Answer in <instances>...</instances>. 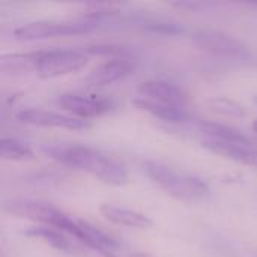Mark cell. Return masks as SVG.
<instances>
[{
  "instance_id": "cell-2",
  "label": "cell",
  "mask_w": 257,
  "mask_h": 257,
  "mask_svg": "<svg viewBox=\"0 0 257 257\" xmlns=\"http://www.w3.org/2000/svg\"><path fill=\"white\" fill-rule=\"evenodd\" d=\"M146 176L166 194L181 202H197L209 194L208 184L188 173H182L167 164L158 161H146L143 164Z\"/></svg>"
},
{
  "instance_id": "cell-23",
  "label": "cell",
  "mask_w": 257,
  "mask_h": 257,
  "mask_svg": "<svg viewBox=\"0 0 257 257\" xmlns=\"http://www.w3.org/2000/svg\"><path fill=\"white\" fill-rule=\"evenodd\" d=\"M256 257H257V256H256Z\"/></svg>"
},
{
  "instance_id": "cell-21",
  "label": "cell",
  "mask_w": 257,
  "mask_h": 257,
  "mask_svg": "<svg viewBox=\"0 0 257 257\" xmlns=\"http://www.w3.org/2000/svg\"><path fill=\"white\" fill-rule=\"evenodd\" d=\"M251 126H253V131L257 134V119L256 120H253V125H251Z\"/></svg>"
},
{
  "instance_id": "cell-16",
  "label": "cell",
  "mask_w": 257,
  "mask_h": 257,
  "mask_svg": "<svg viewBox=\"0 0 257 257\" xmlns=\"http://www.w3.org/2000/svg\"><path fill=\"white\" fill-rule=\"evenodd\" d=\"M26 236L30 238H38L41 241H44L45 244H48L50 247H53L54 250L63 251V253H69L72 251V242L69 241V238L66 236L65 232L53 229V227H47V226H35V227H29L24 232Z\"/></svg>"
},
{
  "instance_id": "cell-7",
  "label": "cell",
  "mask_w": 257,
  "mask_h": 257,
  "mask_svg": "<svg viewBox=\"0 0 257 257\" xmlns=\"http://www.w3.org/2000/svg\"><path fill=\"white\" fill-rule=\"evenodd\" d=\"M56 104L63 108L66 114L83 120L101 117L113 108V102L99 95L62 93L56 98Z\"/></svg>"
},
{
  "instance_id": "cell-15",
  "label": "cell",
  "mask_w": 257,
  "mask_h": 257,
  "mask_svg": "<svg viewBox=\"0 0 257 257\" xmlns=\"http://www.w3.org/2000/svg\"><path fill=\"white\" fill-rule=\"evenodd\" d=\"M200 131L206 136L205 139H211L229 145H238V146H254L253 142L245 134L229 125H223L217 122H202Z\"/></svg>"
},
{
  "instance_id": "cell-10",
  "label": "cell",
  "mask_w": 257,
  "mask_h": 257,
  "mask_svg": "<svg viewBox=\"0 0 257 257\" xmlns=\"http://www.w3.org/2000/svg\"><path fill=\"white\" fill-rule=\"evenodd\" d=\"M137 92L142 98L149 101H157L176 107H184L185 104V93L176 84L166 80H145L139 84Z\"/></svg>"
},
{
  "instance_id": "cell-9",
  "label": "cell",
  "mask_w": 257,
  "mask_h": 257,
  "mask_svg": "<svg viewBox=\"0 0 257 257\" xmlns=\"http://www.w3.org/2000/svg\"><path fill=\"white\" fill-rule=\"evenodd\" d=\"M17 119L29 126L38 128H59V130H86L90 126V120L77 119L66 113L44 110V108H26L17 113Z\"/></svg>"
},
{
  "instance_id": "cell-12",
  "label": "cell",
  "mask_w": 257,
  "mask_h": 257,
  "mask_svg": "<svg viewBox=\"0 0 257 257\" xmlns=\"http://www.w3.org/2000/svg\"><path fill=\"white\" fill-rule=\"evenodd\" d=\"M202 146L208 149L212 154L221 155L224 158L257 167V148L256 146H238V145H229L211 139H203Z\"/></svg>"
},
{
  "instance_id": "cell-4",
  "label": "cell",
  "mask_w": 257,
  "mask_h": 257,
  "mask_svg": "<svg viewBox=\"0 0 257 257\" xmlns=\"http://www.w3.org/2000/svg\"><path fill=\"white\" fill-rule=\"evenodd\" d=\"M98 17L87 15L75 21H54V20H41L26 23L14 30V38L17 41H41L57 36H74L84 35L92 32L96 27Z\"/></svg>"
},
{
  "instance_id": "cell-17",
  "label": "cell",
  "mask_w": 257,
  "mask_h": 257,
  "mask_svg": "<svg viewBox=\"0 0 257 257\" xmlns=\"http://www.w3.org/2000/svg\"><path fill=\"white\" fill-rule=\"evenodd\" d=\"M36 60H38V51L3 54L0 57V69L3 72H11V74H23L30 71L35 72Z\"/></svg>"
},
{
  "instance_id": "cell-6",
  "label": "cell",
  "mask_w": 257,
  "mask_h": 257,
  "mask_svg": "<svg viewBox=\"0 0 257 257\" xmlns=\"http://www.w3.org/2000/svg\"><path fill=\"white\" fill-rule=\"evenodd\" d=\"M87 65V56L81 50L54 48L39 50L36 60V74L41 78H57L80 71Z\"/></svg>"
},
{
  "instance_id": "cell-19",
  "label": "cell",
  "mask_w": 257,
  "mask_h": 257,
  "mask_svg": "<svg viewBox=\"0 0 257 257\" xmlns=\"http://www.w3.org/2000/svg\"><path fill=\"white\" fill-rule=\"evenodd\" d=\"M206 105L211 111L226 116V117H244L247 114L245 108L238 104L236 101L230 99V98H224V96H212L206 101Z\"/></svg>"
},
{
  "instance_id": "cell-11",
  "label": "cell",
  "mask_w": 257,
  "mask_h": 257,
  "mask_svg": "<svg viewBox=\"0 0 257 257\" xmlns=\"http://www.w3.org/2000/svg\"><path fill=\"white\" fill-rule=\"evenodd\" d=\"M99 212L107 221L116 226H123L130 229H143V230H148L154 226V221L148 215L116 205L104 203L99 206Z\"/></svg>"
},
{
  "instance_id": "cell-22",
  "label": "cell",
  "mask_w": 257,
  "mask_h": 257,
  "mask_svg": "<svg viewBox=\"0 0 257 257\" xmlns=\"http://www.w3.org/2000/svg\"><path fill=\"white\" fill-rule=\"evenodd\" d=\"M254 101H256V104H257V96H256V98H254Z\"/></svg>"
},
{
  "instance_id": "cell-1",
  "label": "cell",
  "mask_w": 257,
  "mask_h": 257,
  "mask_svg": "<svg viewBox=\"0 0 257 257\" xmlns=\"http://www.w3.org/2000/svg\"><path fill=\"white\" fill-rule=\"evenodd\" d=\"M42 152L51 160L86 172L104 184L122 187L128 184V172L122 163L102 151L77 143H50L42 146Z\"/></svg>"
},
{
  "instance_id": "cell-20",
  "label": "cell",
  "mask_w": 257,
  "mask_h": 257,
  "mask_svg": "<svg viewBox=\"0 0 257 257\" xmlns=\"http://www.w3.org/2000/svg\"><path fill=\"white\" fill-rule=\"evenodd\" d=\"M143 27L154 32V33H164V35H173L182 30V27H179L176 23H170V21H164V20H145L143 21Z\"/></svg>"
},
{
  "instance_id": "cell-18",
  "label": "cell",
  "mask_w": 257,
  "mask_h": 257,
  "mask_svg": "<svg viewBox=\"0 0 257 257\" xmlns=\"http://www.w3.org/2000/svg\"><path fill=\"white\" fill-rule=\"evenodd\" d=\"M0 157L8 161H30L35 158V152L27 143L5 137L0 140Z\"/></svg>"
},
{
  "instance_id": "cell-3",
  "label": "cell",
  "mask_w": 257,
  "mask_h": 257,
  "mask_svg": "<svg viewBox=\"0 0 257 257\" xmlns=\"http://www.w3.org/2000/svg\"><path fill=\"white\" fill-rule=\"evenodd\" d=\"M3 208L8 214L39 223L41 226L62 230L69 236H72V232L75 229V221H77L75 218H71L60 209H57L53 205L45 203V202L27 200V199H12V200L6 202Z\"/></svg>"
},
{
  "instance_id": "cell-8",
  "label": "cell",
  "mask_w": 257,
  "mask_h": 257,
  "mask_svg": "<svg viewBox=\"0 0 257 257\" xmlns=\"http://www.w3.org/2000/svg\"><path fill=\"white\" fill-rule=\"evenodd\" d=\"M137 68V62L131 59L130 56H119V57H111L93 69L83 78V84L86 87H104L111 83H116L130 74H133Z\"/></svg>"
},
{
  "instance_id": "cell-13",
  "label": "cell",
  "mask_w": 257,
  "mask_h": 257,
  "mask_svg": "<svg viewBox=\"0 0 257 257\" xmlns=\"http://www.w3.org/2000/svg\"><path fill=\"white\" fill-rule=\"evenodd\" d=\"M72 238H75L78 242L84 244L86 247L102 251V253L117 247V242L111 236H108L102 230L96 229L95 226L83 220H77V226H75Z\"/></svg>"
},
{
  "instance_id": "cell-5",
  "label": "cell",
  "mask_w": 257,
  "mask_h": 257,
  "mask_svg": "<svg viewBox=\"0 0 257 257\" xmlns=\"http://www.w3.org/2000/svg\"><path fill=\"white\" fill-rule=\"evenodd\" d=\"M193 42L203 51L238 62H248L254 60V54L250 47L241 41L239 38L229 35L221 30L215 29H197L191 33Z\"/></svg>"
},
{
  "instance_id": "cell-14",
  "label": "cell",
  "mask_w": 257,
  "mask_h": 257,
  "mask_svg": "<svg viewBox=\"0 0 257 257\" xmlns=\"http://www.w3.org/2000/svg\"><path fill=\"white\" fill-rule=\"evenodd\" d=\"M133 102L139 110H142V111H145V113H148L157 119H161L164 122L182 123V122L188 120V114L184 110V107H176V105H170V104L149 101V99H145L142 96L136 98Z\"/></svg>"
}]
</instances>
